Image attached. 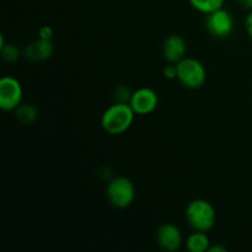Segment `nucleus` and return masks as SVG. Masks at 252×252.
<instances>
[{
    "instance_id": "nucleus-1",
    "label": "nucleus",
    "mask_w": 252,
    "mask_h": 252,
    "mask_svg": "<svg viewBox=\"0 0 252 252\" xmlns=\"http://www.w3.org/2000/svg\"><path fill=\"white\" fill-rule=\"evenodd\" d=\"M135 112L129 103L115 102L106 108L101 117V126L108 134L118 135L129 129L134 121Z\"/></svg>"
},
{
    "instance_id": "nucleus-2",
    "label": "nucleus",
    "mask_w": 252,
    "mask_h": 252,
    "mask_svg": "<svg viewBox=\"0 0 252 252\" xmlns=\"http://www.w3.org/2000/svg\"><path fill=\"white\" fill-rule=\"evenodd\" d=\"M186 219L193 230L207 233L213 228L217 221L216 208L206 199H193L186 208Z\"/></svg>"
},
{
    "instance_id": "nucleus-3",
    "label": "nucleus",
    "mask_w": 252,
    "mask_h": 252,
    "mask_svg": "<svg viewBox=\"0 0 252 252\" xmlns=\"http://www.w3.org/2000/svg\"><path fill=\"white\" fill-rule=\"evenodd\" d=\"M106 196L111 206L125 209L133 203L135 198V187L128 177L117 176L108 182Z\"/></svg>"
},
{
    "instance_id": "nucleus-4",
    "label": "nucleus",
    "mask_w": 252,
    "mask_h": 252,
    "mask_svg": "<svg viewBox=\"0 0 252 252\" xmlns=\"http://www.w3.org/2000/svg\"><path fill=\"white\" fill-rule=\"evenodd\" d=\"M177 79L187 89H199L207 80V70L196 58H186L176 64Z\"/></svg>"
},
{
    "instance_id": "nucleus-5",
    "label": "nucleus",
    "mask_w": 252,
    "mask_h": 252,
    "mask_svg": "<svg viewBox=\"0 0 252 252\" xmlns=\"http://www.w3.org/2000/svg\"><path fill=\"white\" fill-rule=\"evenodd\" d=\"M235 27L233 14L228 10L220 9L207 14L206 29L216 38H225L230 36Z\"/></svg>"
},
{
    "instance_id": "nucleus-6",
    "label": "nucleus",
    "mask_w": 252,
    "mask_h": 252,
    "mask_svg": "<svg viewBox=\"0 0 252 252\" xmlns=\"http://www.w3.org/2000/svg\"><path fill=\"white\" fill-rule=\"evenodd\" d=\"M24 89L12 76H2L0 80V107L4 111H15L21 105Z\"/></svg>"
},
{
    "instance_id": "nucleus-7",
    "label": "nucleus",
    "mask_w": 252,
    "mask_h": 252,
    "mask_svg": "<svg viewBox=\"0 0 252 252\" xmlns=\"http://www.w3.org/2000/svg\"><path fill=\"white\" fill-rule=\"evenodd\" d=\"M129 105L135 115H149L157 110L159 105V96L153 89L140 88L132 94Z\"/></svg>"
},
{
    "instance_id": "nucleus-8",
    "label": "nucleus",
    "mask_w": 252,
    "mask_h": 252,
    "mask_svg": "<svg viewBox=\"0 0 252 252\" xmlns=\"http://www.w3.org/2000/svg\"><path fill=\"white\" fill-rule=\"evenodd\" d=\"M157 241L162 250L167 252L177 251L182 245L181 230L172 223L162 224L158 229Z\"/></svg>"
},
{
    "instance_id": "nucleus-9",
    "label": "nucleus",
    "mask_w": 252,
    "mask_h": 252,
    "mask_svg": "<svg viewBox=\"0 0 252 252\" xmlns=\"http://www.w3.org/2000/svg\"><path fill=\"white\" fill-rule=\"evenodd\" d=\"M187 44L186 41L180 34H170L162 43V54L169 63L177 64L186 58Z\"/></svg>"
},
{
    "instance_id": "nucleus-10",
    "label": "nucleus",
    "mask_w": 252,
    "mask_h": 252,
    "mask_svg": "<svg viewBox=\"0 0 252 252\" xmlns=\"http://www.w3.org/2000/svg\"><path fill=\"white\" fill-rule=\"evenodd\" d=\"M53 43L49 39L38 38L25 48V57L32 62H43L53 54Z\"/></svg>"
},
{
    "instance_id": "nucleus-11",
    "label": "nucleus",
    "mask_w": 252,
    "mask_h": 252,
    "mask_svg": "<svg viewBox=\"0 0 252 252\" xmlns=\"http://www.w3.org/2000/svg\"><path fill=\"white\" fill-rule=\"evenodd\" d=\"M211 246V240L204 231H196L187 238L186 248L189 252H206Z\"/></svg>"
},
{
    "instance_id": "nucleus-12",
    "label": "nucleus",
    "mask_w": 252,
    "mask_h": 252,
    "mask_svg": "<svg viewBox=\"0 0 252 252\" xmlns=\"http://www.w3.org/2000/svg\"><path fill=\"white\" fill-rule=\"evenodd\" d=\"M15 117L22 125H31L38 117V111L33 105L25 103V105H20L15 110Z\"/></svg>"
},
{
    "instance_id": "nucleus-13",
    "label": "nucleus",
    "mask_w": 252,
    "mask_h": 252,
    "mask_svg": "<svg viewBox=\"0 0 252 252\" xmlns=\"http://www.w3.org/2000/svg\"><path fill=\"white\" fill-rule=\"evenodd\" d=\"M189 4L199 12L209 14L220 9L224 5V0H189Z\"/></svg>"
},
{
    "instance_id": "nucleus-14",
    "label": "nucleus",
    "mask_w": 252,
    "mask_h": 252,
    "mask_svg": "<svg viewBox=\"0 0 252 252\" xmlns=\"http://www.w3.org/2000/svg\"><path fill=\"white\" fill-rule=\"evenodd\" d=\"M1 51V57L5 62L7 63H14L20 58V51L16 46L14 44H4L0 48Z\"/></svg>"
},
{
    "instance_id": "nucleus-15",
    "label": "nucleus",
    "mask_w": 252,
    "mask_h": 252,
    "mask_svg": "<svg viewBox=\"0 0 252 252\" xmlns=\"http://www.w3.org/2000/svg\"><path fill=\"white\" fill-rule=\"evenodd\" d=\"M132 94L129 89L126 85H120L116 88L115 90V98L116 102H126L129 103L130 97H132Z\"/></svg>"
},
{
    "instance_id": "nucleus-16",
    "label": "nucleus",
    "mask_w": 252,
    "mask_h": 252,
    "mask_svg": "<svg viewBox=\"0 0 252 252\" xmlns=\"http://www.w3.org/2000/svg\"><path fill=\"white\" fill-rule=\"evenodd\" d=\"M164 76L169 80H172V79H177V66L176 64H170V65L165 66L164 69Z\"/></svg>"
},
{
    "instance_id": "nucleus-17",
    "label": "nucleus",
    "mask_w": 252,
    "mask_h": 252,
    "mask_svg": "<svg viewBox=\"0 0 252 252\" xmlns=\"http://www.w3.org/2000/svg\"><path fill=\"white\" fill-rule=\"evenodd\" d=\"M38 34H39V38L49 39V41H52V38H53L54 31H53V29H52L51 26H42L41 29H39Z\"/></svg>"
},
{
    "instance_id": "nucleus-18",
    "label": "nucleus",
    "mask_w": 252,
    "mask_h": 252,
    "mask_svg": "<svg viewBox=\"0 0 252 252\" xmlns=\"http://www.w3.org/2000/svg\"><path fill=\"white\" fill-rule=\"evenodd\" d=\"M245 29H246V32H248V34L250 36V38H252V10H250L249 15L246 16Z\"/></svg>"
},
{
    "instance_id": "nucleus-19",
    "label": "nucleus",
    "mask_w": 252,
    "mask_h": 252,
    "mask_svg": "<svg viewBox=\"0 0 252 252\" xmlns=\"http://www.w3.org/2000/svg\"><path fill=\"white\" fill-rule=\"evenodd\" d=\"M238 2L244 7V9L252 10V0H238Z\"/></svg>"
},
{
    "instance_id": "nucleus-20",
    "label": "nucleus",
    "mask_w": 252,
    "mask_h": 252,
    "mask_svg": "<svg viewBox=\"0 0 252 252\" xmlns=\"http://www.w3.org/2000/svg\"><path fill=\"white\" fill-rule=\"evenodd\" d=\"M208 252H226V249L223 248V246H209Z\"/></svg>"
}]
</instances>
